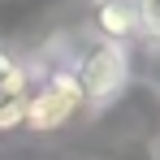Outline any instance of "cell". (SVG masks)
Returning a JSON list of instances; mask_svg holds the SVG:
<instances>
[{
  "label": "cell",
  "mask_w": 160,
  "mask_h": 160,
  "mask_svg": "<svg viewBox=\"0 0 160 160\" xmlns=\"http://www.w3.org/2000/svg\"><path fill=\"white\" fill-rule=\"evenodd\" d=\"M134 13H138V39L160 43V0H134Z\"/></svg>",
  "instance_id": "4"
},
{
  "label": "cell",
  "mask_w": 160,
  "mask_h": 160,
  "mask_svg": "<svg viewBox=\"0 0 160 160\" xmlns=\"http://www.w3.org/2000/svg\"><path fill=\"white\" fill-rule=\"evenodd\" d=\"M82 104H87V100H82L74 61H69V65H52L39 82L30 78V91H26V121H22V126H30V130H39V134H43V130H61Z\"/></svg>",
  "instance_id": "1"
},
{
  "label": "cell",
  "mask_w": 160,
  "mask_h": 160,
  "mask_svg": "<svg viewBox=\"0 0 160 160\" xmlns=\"http://www.w3.org/2000/svg\"><path fill=\"white\" fill-rule=\"evenodd\" d=\"M91 22H95V39H108V43L138 39V13L130 0H100Z\"/></svg>",
  "instance_id": "3"
},
{
  "label": "cell",
  "mask_w": 160,
  "mask_h": 160,
  "mask_svg": "<svg viewBox=\"0 0 160 160\" xmlns=\"http://www.w3.org/2000/svg\"><path fill=\"white\" fill-rule=\"evenodd\" d=\"M74 74H78L82 100L91 108H104V104H112V100L126 91V82H130V52H126V43L95 39L82 56H74Z\"/></svg>",
  "instance_id": "2"
}]
</instances>
